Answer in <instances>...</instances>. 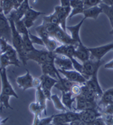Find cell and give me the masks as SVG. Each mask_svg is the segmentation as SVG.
Segmentation results:
<instances>
[{"label":"cell","mask_w":113,"mask_h":125,"mask_svg":"<svg viewBox=\"0 0 113 125\" xmlns=\"http://www.w3.org/2000/svg\"><path fill=\"white\" fill-rule=\"evenodd\" d=\"M8 21L10 22L11 27V44L12 46L15 48L20 60L23 62V64L26 66L27 64V53H26L23 48V39L22 35L17 30L15 23H14V10L11 13L8 15Z\"/></svg>","instance_id":"cell-1"},{"label":"cell","mask_w":113,"mask_h":125,"mask_svg":"<svg viewBox=\"0 0 113 125\" xmlns=\"http://www.w3.org/2000/svg\"><path fill=\"white\" fill-rule=\"evenodd\" d=\"M57 54L54 52L49 51L47 49L38 50L35 49L27 53V60H33L41 66L45 62H54Z\"/></svg>","instance_id":"cell-2"},{"label":"cell","mask_w":113,"mask_h":125,"mask_svg":"<svg viewBox=\"0 0 113 125\" xmlns=\"http://www.w3.org/2000/svg\"><path fill=\"white\" fill-rule=\"evenodd\" d=\"M0 78H1V82H2V89L0 94L8 95L11 97L13 96L15 97L16 99H19V96H17L14 89L11 84L9 80H8L6 68H0Z\"/></svg>","instance_id":"cell-3"},{"label":"cell","mask_w":113,"mask_h":125,"mask_svg":"<svg viewBox=\"0 0 113 125\" xmlns=\"http://www.w3.org/2000/svg\"><path fill=\"white\" fill-rule=\"evenodd\" d=\"M102 64H103L102 60H96L91 58L89 60L82 63L83 72L82 75L87 80H88L94 74L98 73L99 69L102 66Z\"/></svg>","instance_id":"cell-4"},{"label":"cell","mask_w":113,"mask_h":125,"mask_svg":"<svg viewBox=\"0 0 113 125\" xmlns=\"http://www.w3.org/2000/svg\"><path fill=\"white\" fill-rule=\"evenodd\" d=\"M0 37L11 42V27L8 18L0 7Z\"/></svg>","instance_id":"cell-5"},{"label":"cell","mask_w":113,"mask_h":125,"mask_svg":"<svg viewBox=\"0 0 113 125\" xmlns=\"http://www.w3.org/2000/svg\"><path fill=\"white\" fill-rule=\"evenodd\" d=\"M79 114L80 121H83L88 125H92L95 119L100 117V116H102V112L100 111V107L95 109H88L86 110L79 112Z\"/></svg>","instance_id":"cell-6"},{"label":"cell","mask_w":113,"mask_h":125,"mask_svg":"<svg viewBox=\"0 0 113 125\" xmlns=\"http://www.w3.org/2000/svg\"><path fill=\"white\" fill-rule=\"evenodd\" d=\"M51 36L54 37L59 43L61 44H72L77 46V43L72 39L71 35H69L66 31L63 30L60 26H58L54 30V32L51 34Z\"/></svg>","instance_id":"cell-7"},{"label":"cell","mask_w":113,"mask_h":125,"mask_svg":"<svg viewBox=\"0 0 113 125\" xmlns=\"http://www.w3.org/2000/svg\"><path fill=\"white\" fill-rule=\"evenodd\" d=\"M88 49L91 52V59L96 60H102V58L106 53H108L111 51H113V42L104 44V45L99 46V47L88 48Z\"/></svg>","instance_id":"cell-8"},{"label":"cell","mask_w":113,"mask_h":125,"mask_svg":"<svg viewBox=\"0 0 113 125\" xmlns=\"http://www.w3.org/2000/svg\"><path fill=\"white\" fill-rule=\"evenodd\" d=\"M59 73L63 75V77L69 79V81H71L75 83L78 84H84L87 82V79L78 71L72 69V70H63L58 69Z\"/></svg>","instance_id":"cell-9"},{"label":"cell","mask_w":113,"mask_h":125,"mask_svg":"<svg viewBox=\"0 0 113 125\" xmlns=\"http://www.w3.org/2000/svg\"><path fill=\"white\" fill-rule=\"evenodd\" d=\"M27 73L23 75L17 76L16 78V82L18 85V87L23 91L28 90L30 88H33V81L34 78L30 74V71L28 69H26Z\"/></svg>","instance_id":"cell-10"},{"label":"cell","mask_w":113,"mask_h":125,"mask_svg":"<svg viewBox=\"0 0 113 125\" xmlns=\"http://www.w3.org/2000/svg\"><path fill=\"white\" fill-rule=\"evenodd\" d=\"M75 107L74 108L75 112H82L84 110H86L88 109H95V108H99V106L97 104L95 103H92L91 102H89L87 99L82 96V95H79L75 96Z\"/></svg>","instance_id":"cell-11"},{"label":"cell","mask_w":113,"mask_h":125,"mask_svg":"<svg viewBox=\"0 0 113 125\" xmlns=\"http://www.w3.org/2000/svg\"><path fill=\"white\" fill-rule=\"evenodd\" d=\"M72 11V8H64L60 5L54 7V12L57 14L60 23V27L66 31V20Z\"/></svg>","instance_id":"cell-12"},{"label":"cell","mask_w":113,"mask_h":125,"mask_svg":"<svg viewBox=\"0 0 113 125\" xmlns=\"http://www.w3.org/2000/svg\"><path fill=\"white\" fill-rule=\"evenodd\" d=\"M41 14H45V13L36 11L32 8H30V9L26 12V14H25L24 17H23L22 20H23L25 26H27V28L28 30L30 28H31L32 26L34 25V22L36 21V20Z\"/></svg>","instance_id":"cell-13"},{"label":"cell","mask_w":113,"mask_h":125,"mask_svg":"<svg viewBox=\"0 0 113 125\" xmlns=\"http://www.w3.org/2000/svg\"><path fill=\"white\" fill-rule=\"evenodd\" d=\"M74 57L82 61L83 63V62L89 60L91 57V55L88 48H87L83 43H81L76 46Z\"/></svg>","instance_id":"cell-14"},{"label":"cell","mask_w":113,"mask_h":125,"mask_svg":"<svg viewBox=\"0 0 113 125\" xmlns=\"http://www.w3.org/2000/svg\"><path fill=\"white\" fill-rule=\"evenodd\" d=\"M85 84L92 92H93L94 94H96L98 96L99 98L101 97V96L103 94V91L102 90L100 84L99 83V81H98V73L94 74L88 80H87Z\"/></svg>","instance_id":"cell-15"},{"label":"cell","mask_w":113,"mask_h":125,"mask_svg":"<svg viewBox=\"0 0 113 125\" xmlns=\"http://www.w3.org/2000/svg\"><path fill=\"white\" fill-rule=\"evenodd\" d=\"M75 48L76 46L72 45V44H60L54 52L57 55L63 56L71 59L74 57Z\"/></svg>","instance_id":"cell-16"},{"label":"cell","mask_w":113,"mask_h":125,"mask_svg":"<svg viewBox=\"0 0 113 125\" xmlns=\"http://www.w3.org/2000/svg\"><path fill=\"white\" fill-rule=\"evenodd\" d=\"M40 66L43 75H48L57 80L58 78L61 75V74L59 73L58 69L57 68L54 62H45V63L41 64Z\"/></svg>","instance_id":"cell-17"},{"label":"cell","mask_w":113,"mask_h":125,"mask_svg":"<svg viewBox=\"0 0 113 125\" xmlns=\"http://www.w3.org/2000/svg\"><path fill=\"white\" fill-rule=\"evenodd\" d=\"M85 21V18H83L79 23H77L75 26H66V31H69L70 32V35L72 39L77 43V44H79L82 43L81 38H80V29L82 27V24L84 23Z\"/></svg>","instance_id":"cell-18"},{"label":"cell","mask_w":113,"mask_h":125,"mask_svg":"<svg viewBox=\"0 0 113 125\" xmlns=\"http://www.w3.org/2000/svg\"><path fill=\"white\" fill-rule=\"evenodd\" d=\"M54 63L58 67L57 69H60L63 70L74 69L72 60L69 58L63 57H63H58V55L57 54V57L54 60Z\"/></svg>","instance_id":"cell-19"},{"label":"cell","mask_w":113,"mask_h":125,"mask_svg":"<svg viewBox=\"0 0 113 125\" xmlns=\"http://www.w3.org/2000/svg\"><path fill=\"white\" fill-rule=\"evenodd\" d=\"M75 82H72L71 81H69V79H67L65 77H62L60 75L58 78V82L55 84L54 87L58 89L59 91L63 92H69L71 91V88L73 86Z\"/></svg>","instance_id":"cell-20"},{"label":"cell","mask_w":113,"mask_h":125,"mask_svg":"<svg viewBox=\"0 0 113 125\" xmlns=\"http://www.w3.org/2000/svg\"><path fill=\"white\" fill-rule=\"evenodd\" d=\"M111 103H113V87L108 89L106 91H103V95L97 103L99 107H105Z\"/></svg>","instance_id":"cell-21"},{"label":"cell","mask_w":113,"mask_h":125,"mask_svg":"<svg viewBox=\"0 0 113 125\" xmlns=\"http://www.w3.org/2000/svg\"><path fill=\"white\" fill-rule=\"evenodd\" d=\"M70 5L72 7V11L69 17V19H71L76 14H83L84 10V0H70Z\"/></svg>","instance_id":"cell-22"},{"label":"cell","mask_w":113,"mask_h":125,"mask_svg":"<svg viewBox=\"0 0 113 125\" xmlns=\"http://www.w3.org/2000/svg\"><path fill=\"white\" fill-rule=\"evenodd\" d=\"M103 13L102 8L100 5L94 6L91 8H86L84 10L83 14H84V18H91L93 20H97L99 15Z\"/></svg>","instance_id":"cell-23"},{"label":"cell","mask_w":113,"mask_h":125,"mask_svg":"<svg viewBox=\"0 0 113 125\" xmlns=\"http://www.w3.org/2000/svg\"><path fill=\"white\" fill-rule=\"evenodd\" d=\"M47 98L45 96L44 93L42 91L41 89V86L36 88V102L40 105V106L42 108L43 111H44V114L46 115H47V105H46V102H47Z\"/></svg>","instance_id":"cell-24"},{"label":"cell","mask_w":113,"mask_h":125,"mask_svg":"<svg viewBox=\"0 0 113 125\" xmlns=\"http://www.w3.org/2000/svg\"><path fill=\"white\" fill-rule=\"evenodd\" d=\"M39 78L41 82V88L48 89V90H50V91H51V89L55 86V84L58 82L57 79L52 78L48 75L42 74Z\"/></svg>","instance_id":"cell-25"},{"label":"cell","mask_w":113,"mask_h":125,"mask_svg":"<svg viewBox=\"0 0 113 125\" xmlns=\"http://www.w3.org/2000/svg\"><path fill=\"white\" fill-rule=\"evenodd\" d=\"M61 100L68 110L72 111L73 103H75V97L73 96L72 94L70 91L63 92L61 96Z\"/></svg>","instance_id":"cell-26"},{"label":"cell","mask_w":113,"mask_h":125,"mask_svg":"<svg viewBox=\"0 0 113 125\" xmlns=\"http://www.w3.org/2000/svg\"><path fill=\"white\" fill-rule=\"evenodd\" d=\"M5 54L9 57L10 60L12 62L13 66H20V59L18 58V53H17V51L15 50V48L12 46V44H9L8 45V48L6 51V52L5 53Z\"/></svg>","instance_id":"cell-27"},{"label":"cell","mask_w":113,"mask_h":125,"mask_svg":"<svg viewBox=\"0 0 113 125\" xmlns=\"http://www.w3.org/2000/svg\"><path fill=\"white\" fill-rule=\"evenodd\" d=\"M15 0H0V7L5 15H9L14 8Z\"/></svg>","instance_id":"cell-28"},{"label":"cell","mask_w":113,"mask_h":125,"mask_svg":"<svg viewBox=\"0 0 113 125\" xmlns=\"http://www.w3.org/2000/svg\"><path fill=\"white\" fill-rule=\"evenodd\" d=\"M51 101L54 104V108L58 110V111H60L62 112H66L67 111H69L67 109L66 107L63 105L62 100H61V98H60L58 96L57 94H52L51 96Z\"/></svg>","instance_id":"cell-29"},{"label":"cell","mask_w":113,"mask_h":125,"mask_svg":"<svg viewBox=\"0 0 113 125\" xmlns=\"http://www.w3.org/2000/svg\"><path fill=\"white\" fill-rule=\"evenodd\" d=\"M52 123L54 125H70L66 118L65 112H61L60 114L54 115Z\"/></svg>","instance_id":"cell-30"},{"label":"cell","mask_w":113,"mask_h":125,"mask_svg":"<svg viewBox=\"0 0 113 125\" xmlns=\"http://www.w3.org/2000/svg\"><path fill=\"white\" fill-rule=\"evenodd\" d=\"M43 42H44V44H45V49H47L49 51H52V52H54L57 49V48L59 45H60V44H59L60 43L52 36H50L48 39L44 40Z\"/></svg>","instance_id":"cell-31"},{"label":"cell","mask_w":113,"mask_h":125,"mask_svg":"<svg viewBox=\"0 0 113 125\" xmlns=\"http://www.w3.org/2000/svg\"><path fill=\"white\" fill-rule=\"evenodd\" d=\"M30 33V32H29ZM29 33L27 34H24V35H22V39H23V48L26 51V53L30 52L33 50L36 49V48L34 47L33 44L30 38Z\"/></svg>","instance_id":"cell-32"},{"label":"cell","mask_w":113,"mask_h":125,"mask_svg":"<svg viewBox=\"0 0 113 125\" xmlns=\"http://www.w3.org/2000/svg\"><path fill=\"white\" fill-rule=\"evenodd\" d=\"M100 6L102 8L103 13H104L107 16V17L109 20L111 26L113 28V6L106 5L103 2L101 4H100Z\"/></svg>","instance_id":"cell-33"},{"label":"cell","mask_w":113,"mask_h":125,"mask_svg":"<svg viewBox=\"0 0 113 125\" xmlns=\"http://www.w3.org/2000/svg\"><path fill=\"white\" fill-rule=\"evenodd\" d=\"M29 109H30V112L32 114H33L34 116H37V117H39V118H41V114L44 112V111H43L40 105H39L36 101L32 102L30 104Z\"/></svg>","instance_id":"cell-34"},{"label":"cell","mask_w":113,"mask_h":125,"mask_svg":"<svg viewBox=\"0 0 113 125\" xmlns=\"http://www.w3.org/2000/svg\"><path fill=\"white\" fill-rule=\"evenodd\" d=\"M14 23L17 30L18 31V32L21 35H24V34H27L30 32L29 30L27 28V26H25L23 20H19V19H16L14 17Z\"/></svg>","instance_id":"cell-35"},{"label":"cell","mask_w":113,"mask_h":125,"mask_svg":"<svg viewBox=\"0 0 113 125\" xmlns=\"http://www.w3.org/2000/svg\"><path fill=\"white\" fill-rule=\"evenodd\" d=\"M10 97L11 96H8V95L0 94V104H1L0 110H1V111L3 109V108L13 109V108L10 105Z\"/></svg>","instance_id":"cell-36"},{"label":"cell","mask_w":113,"mask_h":125,"mask_svg":"<svg viewBox=\"0 0 113 125\" xmlns=\"http://www.w3.org/2000/svg\"><path fill=\"white\" fill-rule=\"evenodd\" d=\"M43 21L46 22V23H52L54 25H57V26H60V20L58 18L57 14L54 11L53 14H51L48 16H44L42 18Z\"/></svg>","instance_id":"cell-37"},{"label":"cell","mask_w":113,"mask_h":125,"mask_svg":"<svg viewBox=\"0 0 113 125\" xmlns=\"http://www.w3.org/2000/svg\"><path fill=\"white\" fill-rule=\"evenodd\" d=\"M11 65H13L12 62L10 60L5 53H1L0 54V68H7Z\"/></svg>","instance_id":"cell-38"},{"label":"cell","mask_w":113,"mask_h":125,"mask_svg":"<svg viewBox=\"0 0 113 125\" xmlns=\"http://www.w3.org/2000/svg\"><path fill=\"white\" fill-rule=\"evenodd\" d=\"M102 3V0H84V9L94 6L100 5Z\"/></svg>","instance_id":"cell-39"},{"label":"cell","mask_w":113,"mask_h":125,"mask_svg":"<svg viewBox=\"0 0 113 125\" xmlns=\"http://www.w3.org/2000/svg\"><path fill=\"white\" fill-rule=\"evenodd\" d=\"M29 35L33 44H39V45H41V46H45L44 42H43V40L39 36V35H35L32 34L30 32L29 33Z\"/></svg>","instance_id":"cell-40"},{"label":"cell","mask_w":113,"mask_h":125,"mask_svg":"<svg viewBox=\"0 0 113 125\" xmlns=\"http://www.w3.org/2000/svg\"><path fill=\"white\" fill-rule=\"evenodd\" d=\"M70 92L72 94L73 96H75V97L80 95L81 92H82V84H78V83H75L71 88Z\"/></svg>","instance_id":"cell-41"},{"label":"cell","mask_w":113,"mask_h":125,"mask_svg":"<svg viewBox=\"0 0 113 125\" xmlns=\"http://www.w3.org/2000/svg\"><path fill=\"white\" fill-rule=\"evenodd\" d=\"M9 44L10 43L8 42V41H6L5 39L0 37V54L6 52Z\"/></svg>","instance_id":"cell-42"},{"label":"cell","mask_w":113,"mask_h":125,"mask_svg":"<svg viewBox=\"0 0 113 125\" xmlns=\"http://www.w3.org/2000/svg\"><path fill=\"white\" fill-rule=\"evenodd\" d=\"M70 60H72L74 69L78 71V72L80 73L81 74H82V72H83V65H82V63H80V62H78L77 60L75 57H72Z\"/></svg>","instance_id":"cell-43"},{"label":"cell","mask_w":113,"mask_h":125,"mask_svg":"<svg viewBox=\"0 0 113 125\" xmlns=\"http://www.w3.org/2000/svg\"><path fill=\"white\" fill-rule=\"evenodd\" d=\"M54 115L49 116V117H46V118H41L38 125H49L50 124L52 123V121H53Z\"/></svg>","instance_id":"cell-44"},{"label":"cell","mask_w":113,"mask_h":125,"mask_svg":"<svg viewBox=\"0 0 113 125\" xmlns=\"http://www.w3.org/2000/svg\"><path fill=\"white\" fill-rule=\"evenodd\" d=\"M100 111L102 113H106L113 115V103H111L105 107H103V109L100 108Z\"/></svg>","instance_id":"cell-45"},{"label":"cell","mask_w":113,"mask_h":125,"mask_svg":"<svg viewBox=\"0 0 113 125\" xmlns=\"http://www.w3.org/2000/svg\"><path fill=\"white\" fill-rule=\"evenodd\" d=\"M102 116L105 121V123L106 125H112L113 122V115L106 113H102Z\"/></svg>","instance_id":"cell-46"},{"label":"cell","mask_w":113,"mask_h":125,"mask_svg":"<svg viewBox=\"0 0 113 125\" xmlns=\"http://www.w3.org/2000/svg\"><path fill=\"white\" fill-rule=\"evenodd\" d=\"M92 125H106V124L105 121H104V119L103 118V116H100V117L97 118L94 120Z\"/></svg>","instance_id":"cell-47"},{"label":"cell","mask_w":113,"mask_h":125,"mask_svg":"<svg viewBox=\"0 0 113 125\" xmlns=\"http://www.w3.org/2000/svg\"><path fill=\"white\" fill-rule=\"evenodd\" d=\"M60 6L64 8H72L70 5V0H60Z\"/></svg>","instance_id":"cell-48"},{"label":"cell","mask_w":113,"mask_h":125,"mask_svg":"<svg viewBox=\"0 0 113 125\" xmlns=\"http://www.w3.org/2000/svg\"><path fill=\"white\" fill-rule=\"evenodd\" d=\"M24 2V0H15L14 1V10H17L18 8L22 5V3Z\"/></svg>","instance_id":"cell-49"},{"label":"cell","mask_w":113,"mask_h":125,"mask_svg":"<svg viewBox=\"0 0 113 125\" xmlns=\"http://www.w3.org/2000/svg\"><path fill=\"white\" fill-rule=\"evenodd\" d=\"M104 67H105V69H113V60L106 62V63L104 65Z\"/></svg>","instance_id":"cell-50"},{"label":"cell","mask_w":113,"mask_h":125,"mask_svg":"<svg viewBox=\"0 0 113 125\" xmlns=\"http://www.w3.org/2000/svg\"><path fill=\"white\" fill-rule=\"evenodd\" d=\"M70 125H88V124H86L85 123H84L83 121H72L71 122L70 124H69Z\"/></svg>","instance_id":"cell-51"},{"label":"cell","mask_w":113,"mask_h":125,"mask_svg":"<svg viewBox=\"0 0 113 125\" xmlns=\"http://www.w3.org/2000/svg\"><path fill=\"white\" fill-rule=\"evenodd\" d=\"M102 2L110 6H113V0H102Z\"/></svg>","instance_id":"cell-52"},{"label":"cell","mask_w":113,"mask_h":125,"mask_svg":"<svg viewBox=\"0 0 113 125\" xmlns=\"http://www.w3.org/2000/svg\"><path fill=\"white\" fill-rule=\"evenodd\" d=\"M8 119H9V118H8H8H2L0 117V125L5 124V123L8 121Z\"/></svg>","instance_id":"cell-53"},{"label":"cell","mask_w":113,"mask_h":125,"mask_svg":"<svg viewBox=\"0 0 113 125\" xmlns=\"http://www.w3.org/2000/svg\"><path fill=\"white\" fill-rule=\"evenodd\" d=\"M109 34H110V35H113V28H112V30L109 32Z\"/></svg>","instance_id":"cell-54"},{"label":"cell","mask_w":113,"mask_h":125,"mask_svg":"<svg viewBox=\"0 0 113 125\" xmlns=\"http://www.w3.org/2000/svg\"><path fill=\"white\" fill-rule=\"evenodd\" d=\"M32 125H37V124H36V123L32 122Z\"/></svg>","instance_id":"cell-55"},{"label":"cell","mask_w":113,"mask_h":125,"mask_svg":"<svg viewBox=\"0 0 113 125\" xmlns=\"http://www.w3.org/2000/svg\"><path fill=\"white\" fill-rule=\"evenodd\" d=\"M49 125H54V124H53V123H51V124H49Z\"/></svg>","instance_id":"cell-56"}]
</instances>
